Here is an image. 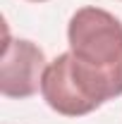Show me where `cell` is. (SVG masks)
I'll use <instances>...</instances> for the list:
<instances>
[{"mask_svg":"<svg viewBox=\"0 0 122 124\" xmlns=\"http://www.w3.org/2000/svg\"><path fill=\"white\" fill-rule=\"evenodd\" d=\"M67 50L41 81L46 105L62 117H84L122 95V22L103 7H79L67 24Z\"/></svg>","mask_w":122,"mask_h":124,"instance_id":"cell-1","label":"cell"},{"mask_svg":"<svg viewBox=\"0 0 122 124\" xmlns=\"http://www.w3.org/2000/svg\"><path fill=\"white\" fill-rule=\"evenodd\" d=\"M48 69L43 48L29 38H5L0 60V93L5 98L24 100L41 91V81Z\"/></svg>","mask_w":122,"mask_h":124,"instance_id":"cell-2","label":"cell"},{"mask_svg":"<svg viewBox=\"0 0 122 124\" xmlns=\"http://www.w3.org/2000/svg\"><path fill=\"white\" fill-rule=\"evenodd\" d=\"M29 2H46V0H29Z\"/></svg>","mask_w":122,"mask_h":124,"instance_id":"cell-3","label":"cell"}]
</instances>
